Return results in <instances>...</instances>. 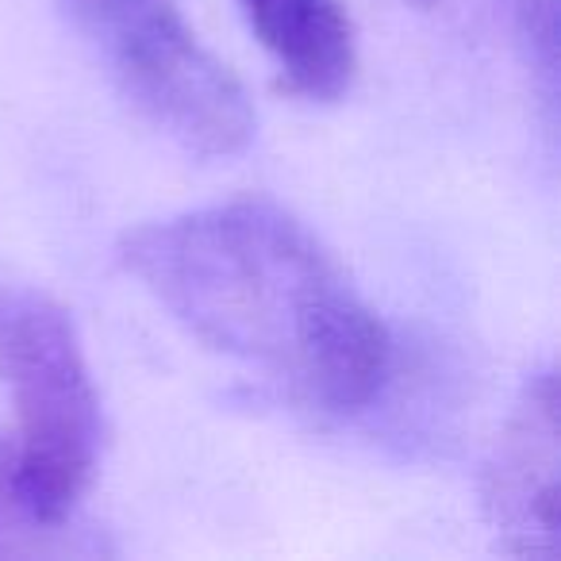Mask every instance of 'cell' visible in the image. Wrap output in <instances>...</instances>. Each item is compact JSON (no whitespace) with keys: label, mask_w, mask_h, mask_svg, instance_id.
Masks as SVG:
<instances>
[{"label":"cell","mask_w":561,"mask_h":561,"mask_svg":"<svg viewBox=\"0 0 561 561\" xmlns=\"http://www.w3.org/2000/svg\"><path fill=\"white\" fill-rule=\"evenodd\" d=\"M504 20L512 27V43L519 47L523 66L535 78L542 104L558 108V0H500Z\"/></svg>","instance_id":"7"},{"label":"cell","mask_w":561,"mask_h":561,"mask_svg":"<svg viewBox=\"0 0 561 561\" xmlns=\"http://www.w3.org/2000/svg\"><path fill=\"white\" fill-rule=\"evenodd\" d=\"M119 262L204 346L239 358L316 415L381 392L392 343L305 219L262 196L150 219Z\"/></svg>","instance_id":"1"},{"label":"cell","mask_w":561,"mask_h":561,"mask_svg":"<svg viewBox=\"0 0 561 561\" xmlns=\"http://www.w3.org/2000/svg\"><path fill=\"white\" fill-rule=\"evenodd\" d=\"M101 546L66 535V527L43 519L27 500L16 473V454L0 438V558H66V553H93Z\"/></svg>","instance_id":"6"},{"label":"cell","mask_w":561,"mask_h":561,"mask_svg":"<svg viewBox=\"0 0 561 561\" xmlns=\"http://www.w3.org/2000/svg\"><path fill=\"white\" fill-rule=\"evenodd\" d=\"M289 93L331 104L358 73V32L343 0H239Z\"/></svg>","instance_id":"5"},{"label":"cell","mask_w":561,"mask_h":561,"mask_svg":"<svg viewBox=\"0 0 561 561\" xmlns=\"http://www.w3.org/2000/svg\"><path fill=\"white\" fill-rule=\"evenodd\" d=\"M415 4H435V0H415Z\"/></svg>","instance_id":"8"},{"label":"cell","mask_w":561,"mask_h":561,"mask_svg":"<svg viewBox=\"0 0 561 561\" xmlns=\"http://www.w3.org/2000/svg\"><path fill=\"white\" fill-rule=\"evenodd\" d=\"M0 381L16 408L20 484L43 519L70 527L101 461V392L70 312L20 280H0Z\"/></svg>","instance_id":"2"},{"label":"cell","mask_w":561,"mask_h":561,"mask_svg":"<svg viewBox=\"0 0 561 561\" xmlns=\"http://www.w3.org/2000/svg\"><path fill=\"white\" fill-rule=\"evenodd\" d=\"M116 89L173 142L231 158L254 139V104L181 16L178 0H62Z\"/></svg>","instance_id":"3"},{"label":"cell","mask_w":561,"mask_h":561,"mask_svg":"<svg viewBox=\"0 0 561 561\" xmlns=\"http://www.w3.org/2000/svg\"><path fill=\"white\" fill-rule=\"evenodd\" d=\"M481 496L504 553L561 561V427L558 377L550 366L523 381L484 466Z\"/></svg>","instance_id":"4"}]
</instances>
